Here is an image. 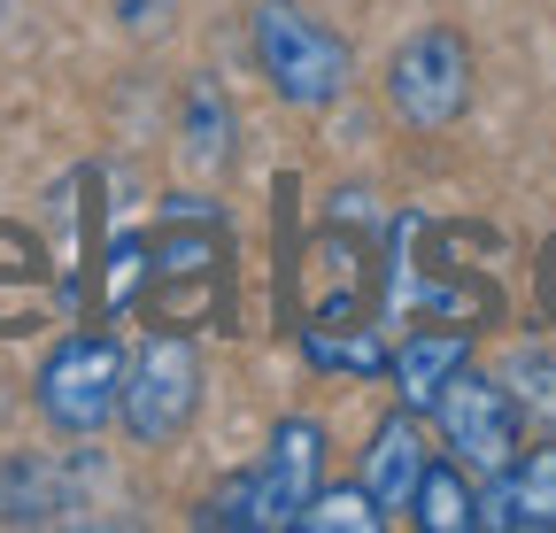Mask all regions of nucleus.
<instances>
[{
  "label": "nucleus",
  "instance_id": "f257e3e1",
  "mask_svg": "<svg viewBox=\"0 0 556 533\" xmlns=\"http://www.w3.org/2000/svg\"><path fill=\"white\" fill-rule=\"evenodd\" d=\"M317 487H325V426L317 418H278L263 464L208 495L201 525H217V533H287V525H302Z\"/></svg>",
  "mask_w": 556,
  "mask_h": 533
},
{
  "label": "nucleus",
  "instance_id": "f03ea898",
  "mask_svg": "<svg viewBox=\"0 0 556 533\" xmlns=\"http://www.w3.org/2000/svg\"><path fill=\"white\" fill-rule=\"evenodd\" d=\"M248 47H255V71L270 78V93L287 109H332L348 93V39L332 24H317L302 0H255Z\"/></svg>",
  "mask_w": 556,
  "mask_h": 533
},
{
  "label": "nucleus",
  "instance_id": "7ed1b4c3",
  "mask_svg": "<svg viewBox=\"0 0 556 533\" xmlns=\"http://www.w3.org/2000/svg\"><path fill=\"white\" fill-rule=\"evenodd\" d=\"M39 418L70 441H93L109 418H116V394H124V348L109 341V332H70V341L47 348L39 379Z\"/></svg>",
  "mask_w": 556,
  "mask_h": 533
},
{
  "label": "nucleus",
  "instance_id": "20e7f679",
  "mask_svg": "<svg viewBox=\"0 0 556 533\" xmlns=\"http://www.w3.org/2000/svg\"><path fill=\"white\" fill-rule=\"evenodd\" d=\"M387 101L409 131H448L464 109H471V47L448 31V24H426L409 31L387 62Z\"/></svg>",
  "mask_w": 556,
  "mask_h": 533
},
{
  "label": "nucleus",
  "instance_id": "39448f33",
  "mask_svg": "<svg viewBox=\"0 0 556 533\" xmlns=\"http://www.w3.org/2000/svg\"><path fill=\"white\" fill-rule=\"evenodd\" d=\"M193 410H201V356L163 332V341H148V348L131 356L124 394H116V418H124L131 441L163 448V441H178L193 426Z\"/></svg>",
  "mask_w": 556,
  "mask_h": 533
},
{
  "label": "nucleus",
  "instance_id": "423d86ee",
  "mask_svg": "<svg viewBox=\"0 0 556 533\" xmlns=\"http://www.w3.org/2000/svg\"><path fill=\"white\" fill-rule=\"evenodd\" d=\"M433 418H441V441L456 448V464L503 472V464L518 456V410H510L503 379H486V371H471V364L433 394Z\"/></svg>",
  "mask_w": 556,
  "mask_h": 533
},
{
  "label": "nucleus",
  "instance_id": "0eeeda50",
  "mask_svg": "<svg viewBox=\"0 0 556 533\" xmlns=\"http://www.w3.org/2000/svg\"><path fill=\"white\" fill-rule=\"evenodd\" d=\"M479 525L495 533H556V448L510 456L479 495Z\"/></svg>",
  "mask_w": 556,
  "mask_h": 533
},
{
  "label": "nucleus",
  "instance_id": "6e6552de",
  "mask_svg": "<svg viewBox=\"0 0 556 533\" xmlns=\"http://www.w3.org/2000/svg\"><path fill=\"white\" fill-rule=\"evenodd\" d=\"M471 364V332H441V325H426V332H409L402 348H387V371H394V386H402V410H433V394L456 379Z\"/></svg>",
  "mask_w": 556,
  "mask_h": 533
},
{
  "label": "nucleus",
  "instance_id": "1a4fd4ad",
  "mask_svg": "<svg viewBox=\"0 0 556 533\" xmlns=\"http://www.w3.org/2000/svg\"><path fill=\"white\" fill-rule=\"evenodd\" d=\"M417 472H426L417 410H387V418L371 426V448H364V487H371V503H379V510H409Z\"/></svg>",
  "mask_w": 556,
  "mask_h": 533
},
{
  "label": "nucleus",
  "instance_id": "9d476101",
  "mask_svg": "<svg viewBox=\"0 0 556 533\" xmlns=\"http://www.w3.org/2000/svg\"><path fill=\"white\" fill-rule=\"evenodd\" d=\"M409 518L426 533H471L479 525V495L464 487L456 464H426V472H417V495H409Z\"/></svg>",
  "mask_w": 556,
  "mask_h": 533
},
{
  "label": "nucleus",
  "instance_id": "9b49d317",
  "mask_svg": "<svg viewBox=\"0 0 556 533\" xmlns=\"http://www.w3.org/2000/svg\"><path fill=\"white\" fill-rule=\"evenodd\" d=\"M503 394H510L518 426L556 433V356L548 348H510L503 356Z\"/></svg>",
  "mask_w": 556,
  "mask_h": 533
},
{
  "label": "nucleus",
  "instance_id": "f8f14e48",
  "mask_svg": "<svg viewBox=\"0 0 556 533\" xmlns=\"http://www.w3.org/2000/svg\"><path fill=\"white\" fill-rule=\"evenodd\" d=\"M186 155H193L201 170H217V163L232 155V124H225V93L208 86V78H193V93H186Z\"/></svg>",
  "mask_w": 556,
  "mask_h": 533
},
{
  "label": "nucleus",
  "instance_id": "ddd939ff",
  "mask_svg": "<svg viewBox=\"0 0 556 533\" xmlns=\"http://www.w3.org/2000/svg\"><path fill=\"white\" fill-rule=\"evenodd\" d=\"M302 356L325 364V371H379L387 364V341H379V332H340L332 317H317L302 332Z\"/></svg>",
  "mask_w": 556,
  "mask_h": 533
},
{
  "label": "nucleus",
  "instance_id": "4468645a",
  "mask_svg": "<svg viewBox=\"0 0 556 533\" xmlns=\"http://www.w3.org/2000/svg\"><path fill=\"white\" fill-rule=\"evenodd\" d=\"M387 525V510L371 503V487H317L309 495V510H302V533H379Z\"/></svg>",
  "mask_w": 556,
  "mask_h": 533
}]
</instances>
